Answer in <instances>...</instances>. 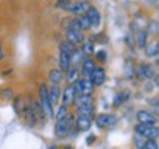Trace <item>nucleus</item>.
<instances>
[{"instance_id":"1","label":"nucleus","mask_w":159,"mask_h":149,"mask_svg":"<svg viewBox=\"0 0 159 149\" xmlns=\"http://www.w3.org/2000/svg\"><path fill=\"white\" fill-rule=\"evenodd\" d=\"M75 127V117L72 114H66L63 118H59L55 126V136L59 139H65L69 136Z\"/></svg>"},{"instance_id":"2","label":"nucleus","mask_w":159,"mask_h":149,"mask_svg":"<svg viewBox=\"0 0 159 149\" xmlns=\"http://www.w3.org/2000/svg\"><path fill=\"white\" fill-rule=\"evenodd\" d=\"M61 53H59V67L63 72L71 67V52L74 50V44L68 40L61 43Z\"/></svg>"},{"instance_id":"3","label":"nucleus","mask_w":159,"mask_h":149,"mask_svg":"<svg viewBox=\"0 0 159 149\" xmlns=\"http://www.w3.org/2000/svg\"><path fill=\"white\" fill-rule=\"evenodd\" d=\"M134 132H136V134H139L140 137H144V139H156L159 134L158 127L155 126V124H144V123L136 124Z\"/></svg>"},{"instance_id":"4","label":"nucleus","mask_w":159,"mask_h":149,"mask_svg":"<svg viewBox=\"0 0 159 149\" xmlns=\"http://www.w3.org/2000/svg\"><path fill=\"white\" fill-rule=\"evenodd\" d=\"M40 105H41L43 112L47 114V117H53V105H52L50 98H49V90L44 84L40 87Z\"/></svg>"},{"instance_id":"5","label":"nucleus","mask_w":159,"mask_h":149,"mask_svg":"<svg viewBox=\"0 0 159 149\" xmlns=\"http://www.w3.org/2000/svg\"><path fill=\"white\" fill-rule=\"evenodd\" d=\"M74 89L77 95H93L94 93V86L90 81V78H78L74 83Z\"/></svg>"},{"instance_id":"6","label":"nucleus","mask_w":159,"mask_h":149,"mask_svg":"<svg viewBox=\"0 0 159 149\" xmlns=\"http://www.w3.org/2000/svg\"><path fill=\"white\" fill-rule=\"evenodd\" d=\"M115 123H116V117L112 114H100V115H97V118H96V124L100 128L112 127Z\"/></svg>"},{"instance_id":"7","label":"nucleus","mask_w":159,"mask_h":149,"mask_svg":"<svg viewBox=\"0 0 159 149\" xmlns=\"http://www.w3.org/2000/svg\"><path fill=\"white\" fill-rule=\"evenodd\" d=\"M90 81L93 83V86L96 87V86H102V84H105V80H106V72H105V69L103 68H94L93 69V72L90 74Z\"/></svg>"},{"instance_id":"8","label":"nucleus","mask_w":159,"mask_h":149,"mask_svg":"<svg viewBox=\"0 0 159 149\" xmlns=\"http://www.w3.org/2000/svg\"><path fill=\"white\" fill-rule=\"evenodd\" d=\"M75 96H77V92H75V89H74V84H69V86L63 90L62 95H61L62 103L63 105H66V106L74 105L75 103Z\"/></svg>"},{"instance_id":"9","label":"nucleus","mask_w":159,"mask_h":149,"mask_svg":"<svg viewBox=\"0 0 159 149\" xmlns=\"http://www.w3.org/2000/svg\"><path fill=\"white\" fill-rule=\"evenodd\" d=\"M90 3L89 2H77V3H71V6L68 7V12H71L75 16H80V15H84L85 12L90 9Z\"/></svg>"},{"instance_id":"10","label":"nucleus","mask_w":159,"mask_h":149,"mask_svg":"<svg viewBox=\"0 0 159 149\" xmlns=\"http://www.w3.org/2000/svg\"><path fill=\"white\" fill-rule=\"evenodd\" d=\"M66 40L69 43H72V44H81L83 41H84V34H83V31L81 30H71L68 28L66 31Z\"/></svg>"},{"instance_id":"11","label":"nucleus","mask_w":159,"mask_h":149,"mask_svg":"<svg viewBox=\"0 0 159 149\" xmlns=\"http://www.w3.org/2000/svg\"><path fill=\"white\" fill-rule=\"evenodd\" d=\"M137 74L144 80H150L155 77V69L150 63H140L139 68H137Z\"/></svg>"},{"instance_id":"12","label":"nucleus","mask_w":159,"mask_h":149,"mask_svg":"<svg viewBox=\"0 0 159 149\" xmlns=\"http://www.w3.org/2000/svg\"><path fill=\"white\" fill-rule=\"evenodd\" d=\"M136 117L139 123H144V124H156V120H158L155 114L149 112V111H144V109L139 111Z\"/></svg>"},{"instance_id":"13","label":"nucleus","mask_w":159,"mask_h":149,"mask_svg":"<svg viewBox=\"0 0 159 149\" xmlns=\"http://www.w3.org/2000/svg\"><path fill=\"white\" fill-rule=\"evenodd\" d=\"M75 127H77L78 132H89L90 127H91V118L85 117V115L78 114L77 120H75Z\"/></svg>"},{"instance_id":"14","label":"nucleus","mask_w":159,"mask_h":149,"mask_svg":"<svg viewBox=\"0 0 159 149\" xmlns=\"http://www.w3.org/2000/svg\"><path fill=\"white\" fill-rule=\"evenodd\" d=\"M85 15H87V18H89L91 27H99V25H100V12L97 11L96 7L90 6V9L85 12Z\"/></svg>"},{"instance_id":"15","label":"nucleus","mask_w":159,"mask_h":149,"mask_svg":"<svg viewBox=\"0 0 159 149\" xmlns=\"http://www.w3.org/2000/svg\"><path fill=\"white\" fill-rule=\"evenodd\" d=\"M77 112L80 115H85L89 118H94V106L93 105H78L77 106Z\"/></svg>"},{"instance_id":"16","label":"nucleus","mask_w":159,"mask_h":149,"mask_svg":"<svg viewBox=\"0 0 159 149\" xmlns=\"http://www.w3.org/2000/svg\"><path fill=\"white\" fill-rule=\"evenodd\" d=\"M61 95H62V92H61V89H59V84H55V86L49 90V98H50L52 105H57V102L61 100Z\"/></svg>"},{"instance_id":"17","label":"nucleus","mask_w":159,"mask_h":149,"mask_svg":"<svg viewBox=\"0 0 159 149\" xmlns=\"http://www.w3.org/2000/svg\"><path fill=\"white\" fill-rule=\"evenodd\" d=\"M94 68H96V63H94V61H93V59H90V58L84 59V62H83V75L89 78Z\"/></svg>"},{"instance_id":"18","label":"nucleus","mask_w":159,"mask_h":149,"mask_svg":"<svg viewBox=\"0 0 159 149\" xmlns=\"http://www.w3.org/2000/svg\"><path fill=\"white\" fill-rule=\"evenodd\" d=\"M49 78L53 84H61L63 80V71L61 68L59 69H52L50 72H49Z\"/></svg>"},{"instance_id":"19","label":"nucleus","mask_w":159,"mask_h":149,"mask_svg":"<svg viewBox=\"0 0 159 149\" xmlns=\"http://www.w3.org/2000/svg\"><path fill=\"white\" fill-rule=\"evenodd\" d=\"M66 72H68V83L69 84H74L75 81L80 78V69L75 67V65H71L68 69H66Z\"/></svg>"},{"instance_id":"20","label":"nucleus","mask_w":159,"mask_h":149,"mask_svg":"<svg viewBox=\"0 0 159 149\" xmlns=\"http://www.w3.org/2000/svg\"><path fill=\"white\" fill-rule=\"evenodd\" d=\"M130 98V92H119L115 95L114 98V106L115 108H118V106H121L122 103L127 100V99Z\"/></svg>"},{"instance_id":"21","label":"nucleus","mask_w":159,"mask_h":149,"mask_svg":"<svg viewBox=\"0 0 159 149\" xmlns=\"http://www.w3.org/2000/svg\"><path fill=\"white\" fill-rule=\"evenodd\" d=\"M84 52L83 49H74L71 52V65H77V63L81 62V59L84 58Z\"/></svg>"},{"instance_id":"22","label":"nucleus","mask_w":159,"mask_h":149,"mask_svg":"<svg viewBox=\"0 0 159 149\" xmlns=\"http://www.w3.org/2000/svg\"><path fill=\"white\" fill-rule=\"evenodd\" d=\"M75 103L77 105H93V95H77Z\"/></svg>"},{"instance_id":"23","label":"nucleus","mask_w":159,"mask_h":149,"mask_svg":"<svg viewBox=\"0 0 159 149\" xmlns=\"http://www.w3.org/2000/svg\"><path fill=\"white\" fill-rule=\"evenodd\" d=\"M146 56L148 58H158L159 49H158V41H155L153 44H146Z\"/></svg>"},{"instance_id":"24","label":"nucleus","mask_w":159,"mask_h":149,"mask_svg":"<svg viewBox=\"0 0 159 149\" xmlns=\"http://www.w3.org/2000/svg\"><path fill=\"white\" fill-rule=\"evenodd\" d=\"M83 52H84L85 55H93V52H94V40L93 39H87L83 41Z\"/></svg>"},{"instance_id":"25","label":"nucleus","mask_w":159,"mask_h":149,"mask_svg":"<svg viewBox=\"0 0 159 149\" xmlns=\"http://www.w3.org/2000/svg\"><path fill=\"white\" fill-rule=\"evenodd\" d=\"M78 22H80V28H81V31H89V30L91 28V24H90V21H89V18H87L85 13L78 16Z\"/></svg>"},{"instance_id":"26","label":"nucleus","mask_w":159,"mask_h":149,"mask_svg":"<svg viewBox=\"0 0 159 149\" xmlns=\"http://www.w3.org/2000/svg\"><path fill=\"white\" fill-rule=\"evenodd\" d=\"M148 43V33L146 31H140L139 33V37H137V44L140 47H144Z\"/></svg>"},{"instance_id":"27","label":"nucleus","mask_w":159,"mask_h":149,"mask_svg":"<svg viewBox=\"0 0 159 149\" xmlns=\"http://www.w3.org/2000/svg\"><path fill=\"white\" fill-rule=\"evenodd\" d=\"M140 148H143V149H158V142H156V139H148V142H144L143 145H140Z\"/></svg>"},{"instance_id":"28","label":"nucleus","mask_w":159,"mask_h":149,"mask_svg":"<svg viewBox=\"0 0 159 149\" xmlns=\"http://www.w3.org/2000/svg\"><path fill=\"white\" fill-rule=\"evenodd\" d=\"M66 114H69V109L66 105H63L62 103V106H59V109H57V114H56V120H59V118H63Z\"/></svg>"},{"instance_id":"29","label":"nucleus","mask_w":159,"mask_h":149,"mask_svg":"<svg viewBox=\"0 0 159 149\" xmlns=\"http://www.w3.org/2000/svg\"><path fill=\"white\" fill-rule=\"evenodd\" d=\"M0 96L5 99V100H7V102H9V100H12V99H13V92H12L11 89H5V90H2V92H0Z\"/></svg>"},{"instance_id":"30","label":"nucleus","mask_w":159,"mask_h":149,"mask_svg":"<svg viewBox=\"0 0 159 149\" xmlns=\"http://www.w3.org/2000/svg\"><path fill=\"white\" fill-rule=\"evenodd\" d=\"M21 103H24L22 96H16V98H15V102H13V108L16 111V114L21 112Z\"/></svg>"},{"instance_id":"31","label":"nucleus","mask_w":159,"mask_h":149,"mask_svg":"<svg viewBox=\"0 0 159 149\" xmlns=\"http://www.w3.org/2000/svg\"><path fill=\"white\" fill-rule=\"evenodd\" d=\"M56 6H57V7H61V9L68 11V7L71 6V0H57Z\"/></svg>"},{"instance_id":"32","label":"nucleus","mask_w":159,"mask_h":149,"mask_svg":"<svg viewBox=\"0 0 159 149\" xmlns=\"http://www.w3.org/2000/svg\"><path fill=\"white\" fill-rule=\"evenodd\" d=\"M71 30H81L80 28V22H78V18H72L69 19V25H68Z\"/></svg>"},{"instance_id":"33","label":"nucleus","mask_w":159,"mask_h":149,"mask_svg":"<svg viewBox=\"0 0 159 149\" xmlns=\"http://www.w3.org/2000/svg\"><path fill=\"white\" fill-rule=\"evenodd\" d=\"M96 58H97V61H99V62H105V61H106V52L99 50L96 53Z\"/></svg>"},{"instance_id":"34","label":"nucleus","mask_w":159,"mask_h":149,"mask_svg":"<svg viewBox=\"0 0 159 149\" xmlns=\"http://www.w3.org/2000/svg\"><path fill=\"white\" fill-rule=\"evenodd\" d=\"M94 142H96V136H94V134H89L87 139H85V143L89 145V146H91Z\"/></svg>"},{"instance_id":"35","label":"nucleus","mask_w":159,"mask_h":149,"mask_svg":"<svg viewBox=\"0 0 159 149\" xmlns=\"http://www.w3.org/2000/svg\"><path fill=\"white\" fill-rule=\"evenodd\" d=\"M125 43L130 44L131 47L134 46V39H133V35H125Z\"/></svg>"},{"instance_id":"36","label":"nucleus","mask_w":159,"mask_h":149,"mask_svg":"<svg viewBox=\"0 0 159 149\" xmlns=\"http://www.w3.org/2000/svg\"><path fill=\"white\" fill-rule=\"evenodd\" d=\"M3 59V49H2V43H0V61Z\"/></svg>"}]
</instances>
